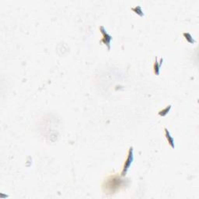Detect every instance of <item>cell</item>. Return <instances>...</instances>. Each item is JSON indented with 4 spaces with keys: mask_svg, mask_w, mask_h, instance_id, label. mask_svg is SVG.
I'll list each match as a JSON object with an SVG mask.
<instances>
[{
    "mask_svg": "<svg viewBox=\"0 0 199 199\" xmlns=\"http://www.w3.org/2000/svg\"><path fill=\"white\" fill-rule=\"evenodd\" d=\"M133 161H134V150H133L132 146H131L128 150L126 159H125V163H124L123 167H122V172H121V176L125 177V175H126V173H128V170H129L130 167H131L132 166V164Z\"/></svg>",
    "mask_w": 199,
    "mask_h": 199,
    "instance_id": "cell-1",
    "label": "cell"
},
{
    "mask_svg": "<svg viewBox=\"0 0 199 199\" xmlns=\"http://www.w3.org/2000/svg\"><path fill=\"white\" fill-rule=\"evenodd\" d=\"M132 10L134 11L135 13H137L138 15H139L140 17H143L144 16V12L142 10V8L141 6L138 5L136 6H134V7L132 8Z\"/></svg>",
    "mask_w": 199,
    "mask_h": 199,
    "instance_id": "cell-7",
    "label": "cell"
},
{
    "mask_svg": "<svg viewBox=\"0 0 199 199\" xmlns=\"http://www.w3.org/2000/svg\"><path fill=\"white\" fill-rule=\"evenodd\" d=\"M171 107H172V105L171 104L167 105L166 107H164L163 109H162V110H160V111H159L158 114L160 116H161V117H165V116H166L167 114H168V113L170 112V110H171Z\"/></svg>",
    "mask_w": 199,
    "mask_h": 199,
    "instance_id": "cell-6",
    "label": "cell"
},
{
    "mask_svg": "<svg viewBox=\"0 0 199 199\" xmlns=\"http://www.w3.org/2000/svg\"><path fill=\"white\" fill-rule=\"evenodd\" d=\"M163 58H160V60L158 61L157 58H155V61H154L153 63V72H154V74L157 75V76H159L160 72V68H161L162 65H163Z\"/></svg>",
    "mask_w": 199,
    "mask_h": 199,
    "instance_id": "cell-3",
    "label": "cell"
},
{
    "mask_svg": "<svg viewBox=\"0 0 199 199\" xmlns=\"http://www.w3.org/2000/svg\"><path fill=\"white\" fill-rule=\"evenodd\" d=\"M183 37H184V39H185L187 42L190 43V44H195V43L196 42V41H195V38L193 37V36H192L189 32L183 33Z\"/></svg>",
    "mask_w": 199,
    "mask_h": 199,
    "instance_id": "cell-5",
    "label": "cell"
},
{
    "mask_svg": "<svg viewBox=\"0 0 199 199\" xmlns=\"http://www.w3.org/2000/svg\"><path fill=\"white\" fill-rule=\"evenodd\" d=\"M100 33L102 34V38L100 40V43L104 44L108 50H111V42L112 41V37L107 32L106 29L103 26H100L99 27Z\"/></svg>",
    "mask_w": 199,
    "mask_h": 199,
    "instance_id": "cell-2",
    "label": "cell"
},
{
    "mask_svg": "<svg viewBox=\"0 0 199 199\" xmlns=\"http://www.w3.org/2000/svg\"><path fill=\"white\" fill-rule=\"evenodd\" d=\"M164 135L165 137H166L167 142L170 145V147L171 148H175V142H174V138H173V136L170 134V131L168 130L167 128H164Z\"/></svg>",
    "mask_w": 199,
    "mask_h": 199,
    "instance_id": "cell-4",
    "label": "cell"
}]
</instances>
